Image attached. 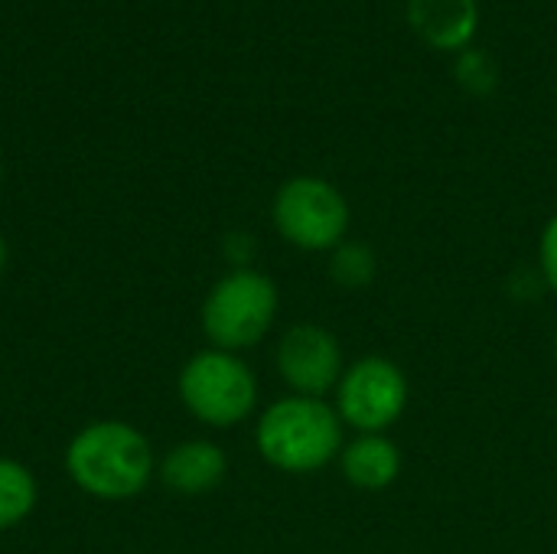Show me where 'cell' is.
I'll use <instances>...</instances> for the list:
<instances>
[{
	"instance_id": "10",
	"label": "cell",
	"mask_w": 557,
	"mask_h": 554,
	"mask_svg": "<svg viewBox=\"0 0 557 554\" xmlns=\"http://www.w3.org/2000/svg\"><path fill=\"white\" fill-rule=\"evenodd\" d=\"M339 473L362 493H382L401 477V447L388 434H356L339 454Z\"/></svg>"
},
{
	"instance_id": "5",
	"label": "cell",
	"mask_w": 557,
	"mask_h": 554,
	"mask_svg": "<svg viewBox=\"0 0 557 554\" xmlns=\"http://www.w3.org/2000/svg\"><path fill=\"white\" fill-rule=\"evenodd\" d=\"M271 225L290 248L307 255H330L349 238L352 209L336 183L300 173L277 186L271 199Z\"/></svg>"
},
{
	"instance_id": "13",
	"label": "cell",
	"mask_w": 557,
	"mask_h": 554,
	"mask_svg": "<svg viewBox=\"0 0 557 554\" xmlns=\"http://www.w3.org/2000/svg\"><path fill=\"white\" fill-rule=\"evenodd\" d=\"M454 78L457 85L473 95V98H490L496 88H499V65L496 59L486 52V49H463L457 52V62H454Z\"/></svg>"
},
{
	"instance_id": "9",
	"label": "cell",
	"mask_w": 557,
	"mask_h": 554,
	"mask_svg": "<svg viewBox=\"0 0 557 554\" xmlns=\"http://www.w3.org/2000/svg\"><path fill=\"white\" fill-rule=\"evenodd\" d=\"M228 473V454L209 438H189L173 444L157 460L160 483L176 496H206L222 487Z\"/></svg>"
},
{
	"instance_id": "7",
	"label": "cell",
	"mask_w": 557,
	"mask_h": 554,
	"mask_svg": "<svg viewBox=\"0 0 557 554\" xmlns=\"http://www.w3.org/2000/svg\"><path fill=\"white\" fill-rule=\"evenodd\" d=\"M346 366L349 362L339 336L323 323H294L281 333L274 346V369L290 395H304V398L333 395Z\"/></svg>"
},
{
	"instance_id": "12",
	"label": "cell",
	"mask_w": 557,
	"mask_h": 554,
	"mask_svg": "<svg viewBox=\"0 0 557 554\" xmlns=\"http://www.w3.org/2000/svg\"><path fill=\"white\" fill-rule=\"evenodd\" d=\"M326 274L330 281L339 287V291H366L375 274H379V258L375 251L366 245V242H356V238H346L339 248L330 251V264H326Z\"/></svg>"
},
{
	"instance_id": "14",
	"label": "cell",
	"mask_w": 557,
	"mask_h": 554,
	"mask_svg": "<svg viewBox=\"0 0 557 554\" xmlns=\"http://www.w3.org/2000/svg\"><path fill=\"white\" fill-rule=\"evenodd\" d=\"M539 274L545 281V291L557 297V212L539 235Z\"/></svg>"
},
{
	"instance_id": "6",
	"label": "cell",
	"mask_w": 557,
	"mask_h": 554,
	"mask_svg": "<svg viewBox=\"0 0 557 554\" xmlns=\"http://www.w3.org/2000/svg\"><path fill=\"white\" fill-rule=\"evenodd\" d=\"M411 382L388 356H359L346 366L333 408L352 434H388L408 411Z\"/></svg>"
},
{
	"instance_id": "17",
	"label": "cell",
	"mask_w": 557,
	"mask_h": 554,
	"mask_svg": "<svg viewBox=\"0 0 557 554\" xmlns=\"http://www.w3.org/2000/svg\"><path fill=\"white\" fill-rule=\"evenodd\" d=\"M555 362H557V333H555Z\"/></svg>"
},
{
	"instance_id": "4",
	"label": "cell",
	"mask_w": 557,
	"mask_h": 554,
	"mask_svg": "<svg viewBox=\"0 0 557 554\" xmlns=\"http://www.w3.org/2000/svg\"><path fill=\"white\" fill-rule=\"evenodd\" d=\"M176 395L189 418H196L202 428L232 431L255 418L261 385L255 369L238 353L206 346L183 362L176 376Z\"/></svg>"
},
{
	"instance_id": "2",
	"label": "cell",
	"mask_w": 557,
	"mask_h": 554,
	"mask_svg": "<svg viewBox=\"0 0 557 554\" xmlns=\"http://www.w3.org/2000/svg\"><path fill=\"white\" fill-rule=\"evenodd\" d=\"M258 457L287 477H310L336 464L346 447V424L326 398L281 395L258 411Z\"/></svg>"
},
{
	"instance_id": "16",
	"label": "cell",
	"mask_w": 557,
	"mask_h": 554,
	"mask_svg": "<svg viewBox=\"0 0 557 554\" xmlns=\"http://www.w3.org/2000/svg\"><path fill=\"white\" fill-rule=\"evenodd\" d=\"M0 183H3V157H0Z\"/></svg>"
},
{
	"instance_id": "1",
	"label": "cell",
	"mask_w": 557,
	"mask_h": 554,
	"mask_svg": "<svg viewBox=\"0 0 557 554\" xmlns=\"http://www.w3.org/2000/svg\"><path fill=\"white\" fill-rule=\"evenodd\" d=\"M62 467L85 496L101 503H127L157 477V454L140 428L104 418L72 434Z\"/></svg>"
},
{
	"instance_id": "3",
	"label": "cell",
	"mask_w": 557,
	"mask_h": 554,
	"mask_svg": "<svg viewBox=\"0 0 557 554\" xmlns=\"http://www.w3.org/2000/svg\"><path fill=\"white\" fill-rule=\"evenodd\" d=\"M277 313L281 291L274 278L258 268H232L209 287L199 310V327L209 346L242 356L268 340Z\"/></svg>"
},
{
	"instance_id": "11",
	"label": "cell",
	"mask_w": 557,
	"mask_h": 554,
	"mask_svg": "<svg viewBox=\"0 0 557 554\" xmlns=\"http://www.w3.org/2000/svg\"><path fill=\"white\" fill-rule=\"evenodd\" d=\"M39 503V483L33 470L13 457H0V532L23 526Z\"/></svg>"
},
{
	"instance_id": "15",
	"label": "cell",
	"mask_w": 557,
	"mask_h": 554,
	"mask_svg": "<svg viewBox=\"0 0 557 554\" xmlns=\"http://www.w3.org/2000/svg\"><path fill=\"white\" fill-rule=\"evenodd\" d=\"M7 261H10V248H7V242H3V235H0V274L7 271Z\"/></svg>"
},
{
	"instance_id": "8",
	"label": "cell",
	"mask_w": 557,
	"mask_h": 554,
	"mask_svg": "<svg viewBox=\"0 0 557 554\" xmlns=\"http://www.w3.org/2000/svg\"><path fill=\"white\" fill-rule=\"evenodd\" d=\"M414 36L437 52H463L480 33V0H405Z\"/></svg>"
}]
</instances>
